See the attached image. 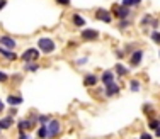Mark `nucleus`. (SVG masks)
Here are the masks:
<instances>
[{
  "mask_svg": "<svg viewBox=\"0 0 160 139\" xmlns=\"http://www.w3.org/2000/svg\"><path fill=\"white\" fill-rule=\"evenodd\" d=\"M36 44H38V49L41 53H44V54H49V53H53L56 49V43L51 37H39Z\"/></svg>",
  "mask_w": 160,
  "mask_h": 139,
  "instance_id": "f257e3e1",
  "label": "nucleus"
},
{
  "mask_svg": "<svg viewBox=\"0 0 160 139\" xmlns=\"http://www.w3.org/2000/svg\"><path fill=\"white\" fill-rule=\"evenodd\" d=\"M111 12H112V17H116V19H128V17H131L133 10H131V7H126L123 3H114Z\"/></svg>",
  "mask_w": 160,
  "mask_h": 139,
  "instance_id": "f03ea898",
  "label": "nucleus"
},
{
  "mask_svg": "<svg viewBox=\"0 0 160 139\" xmlns=\"http://www.w3.org/2000/svg\"><path fill=\"white\" fill-rule=\"evenodd\" d=\"M46 127H48V137H56V136H60L62 134V122L58 121V119H49L48 124H46Z\"/></svg>",
  "mask_w": 160,
  "mask_h": 139,
  "instance_id": "7ed1b4c3",
  "label": "nucleus"
},
{
  "mask_svg": "<svg viewBox=\"0 0 160 139\" xmlns=\"http://www.w3.org/2000/svg\"><path fill=\"white\" fill-rule=\"evenodd\" d=\"M143 54H145L143 49H138V48H136V49L129 54V66H131V68H138L143 61Z\"/></svg>",
  "mask_w": 160,
  "mask_h": 139,
  "instance_id": "20e7f679",
  "label": "nucleus"
},
{
  "mask_svg": "<svg viewBox=\"0 0 160 139\" xmlns=\"http://www.w3.org/2000/svg\"><path fill=\"white\" fill-rule=\"evenodd\" d=\"M21 59L24 63H28V61H38V59H39V49H38V48H29V49H26L21 54Z\"/></svg>",
  "mask_w": 160,
  "mask_h": 139,
  "instance_id": "39448f33",
  "label": "nucleus"
},
{
  "mask_svg": "<svg viewBox=\"0 0 160 139\" xmlns=\"http://www.w3.org/2000/svg\"><path fill=\"white\" fill-rule=\"evenodd\" d=\"M119 85L116 83V81H111V83H108V85H104V97L106 99H111V97L114 95H118L119 93Z\"/></svg>",
  "mask_w": 160,
  "mask_h": 139,
  "instance_id": "423d86ee",
  "label": "nucleus"
},
{
  "mask_svg": "<svg viewBox=\"0 0 160 139\" xmlns=\"http://www.w3.org/2000/svg\"><path fill=\"white\" fill-rule=\"evenodd\" d=\"M96 19L106 22V24H109V22H112V12L108 10V9H97L96 10Z\"/></svg>",
  "mask_w": 160,
  "mask_h": 139,
  "instance_id": "0eeeda50",
  "label": "nucleus"
},
{
  "mask_svg": "<svg viewBox=\"0 0 160 139\" xmlns=\"http://www.w3.org/2000/svg\"><path fill=\"white\" fill-rule=\"evenodd\" d=\"M0 46L7 48V49H16L17 48V41L12 36H0Z\"/></svg>",
  "mask_w": 160,
  "mask_h": 139,
  "instance_id": "6e6552de",
  "label": "nucleus"
},
{
  "mask_svg": "<svg viewBox=\"0 0 160 139\" xmlns=\"http://www.w3.org/2000/svg\"><path fill=\"white\" fill-rule=\"evenodd\" d=\"M80 37L83 41H96L99 37V31H96V29H83V31H80Z\"/></svg>",
  "mask_w": 160,
  "mask_h": 139,
  "instance_id": "1a4fd4ad",
  "label": "nucleus"
},
{
  "mask_svg": "<svg viewBox=\"0 0 160 139\" xmlns=\"http://www.w3.org/2000/svg\"><path fill=\"white\" fill-rule=\"evenodd\" d=\"M97 81H99L97 75H94V73H87L85 76H83V87H87V88L96 87V85H97Z\"/></svg>",
  "mask_w": 160,
  "mask_h": 139,
  "instance_id": "9d476101",
  "label": "nucleus"
},
{
  "mask_svg": "<svg viewBox=\"0 0 160 139\" xmlns=\"http://www.w3.org/2000/svg\"><path fill=\"white\" fill-rule=\"evenodd\" d=\"M0 54H2L7 61H16L19 58L16 53H14V49H7V48H3V46H0Z\"/></svg>",
  "mask_w": 160,
  "mask_h": 139,
  "instance_id": "9b49d317",
  "label": "nucleus"
},
{
  "mask_svg": "<svg viewBox=\"0 0 160 139\" xmlns=\"http://www.w3.org/2000/svg\"><path fill=\"white\" fill-rule=\"evenodd\" d=\"M14 115H7V117H2L0 119V131H7L14 126Z\"/></svg>",
  "mask_w": 160,
  "mask_h": 139,
  "instance_id": "f8f14e48",
  "label": "nucleus"
},
{
  "mask_svg": "<svg viewBox=\"0 0 160 139\" xmlns=\"http://www.w3.org/2000/svg\"><path fill=\"white\" fill-rule=\"evenodd\" d=\"M32 127H34V124L29 121V119H21V121L17 122L19 131H29V129H32Z\"/></svg>",
  "mask_w": 160,
  "mask_h": 139,
  "instance_id": "ddd939ff",
  "label": "nucleus"
},
{
  "mask_svg": "<svg viewBox=\"0 0 160 139\" xmlns=\"http://www.w3.org/2000/svg\"><path fill=\"white\" fill-rule=\"evenodd\" d=\"M72 22H73L75 27H83V25H85V19H83V16L82 14H77V12L72 16Z\"/></svg>",
  "mask_w": 160,
  "mask_h": 139,
  "instance_id": "4468645a",
  "label": "nucleus"
},
{
  "mask_svg": "<svg viewBox=\"0 0 160 139\" xmlns=\"http://www.w3.org/2000/svg\"><path fill=\"white\" fill-rule=\"evenodd\" d=\"M7 104H9L10 107H17V105L22 104V97L21 95H9L7 97Z\"/></svg>",
  "mask_w": 160,
  "mask_h": 139,
  "instance_id": "2eb2a0df",
  "label": "nucleus"
},
{
  "mask_svg": "<svg viewBox=\"0 0 160 139\" xmlns=\"http://www.w3.org/2000/svg\"><path fill=\"white\" fill-rule=\"evenodd\" d=\"M101 81L104 85H108V83H111V81H114V73L112 71H109V70H106L104 73H102V76H101Z\"/></svg>",
  "mask_w": 160,
  "mask_h": 139,
  "instance_id": "dca6fc26",
  "label": "nucleus"
},
{
  "mask_svg": "<svg viewBox=\"0 0 160 139\" xmlns=\"http://www.w3.org/2000/svg\"><path fill=\"white\" fill-rule=\"evenodd\" d=\"M39 70V65H38L36 61H28L24 63V71H31V73H34V71Z\"/></svg>",
  "mask_w": 160,
  "mask_h": 139,
  "instance_id": "f3484780",
  "label": "nucleus"
},
{
  "mask_svg": "<svg viewBox=\"0 0 160 139\" xmlns=\"http://www.w3.org/2000/svg\"><path fill=\"white\" fill-rule=\"evenodd\" d=\"M133 25V21L131 19H119V25H118V27H119V31H124V29H128V27H131Z\"/></svg>",
  "mask_w": 160,
  "mask_h": 139,
  "instance_id": "a211bd4d",
  "label": "nucleus"
},
{
  "mask_svg": "<svg viewBox=\"0 0 160 139\" xmlns=\"http://www.w3.org/2000/svg\"><path fill=\"white\" fill-rule=\"evenodd\" d=\"M114 70H116V73L119 75V76H126V75L129 73V70L124 65H121V63H118V65L114 66Z\"/></svg>",
  "mask_w": 160,
  "mask_h": 139,
  "instance_id": "6ab92c4d",
  "label": "nucleus"
},
{
  "mask_svg": "<svg viewBox=\"0 0 160 139\" xmlns=\"http://www.w3.org/2000/svg\"><path fill=\"white\" fill-rule=\"evenodd\" d=\"M36 136L38 137H48V127H46V124H41L39 129L36 131Z\"/></svg>",
  "mask_w": 160,
  "mask_h": 139,
  "instance_id": "aec40b11",
  "label": "nucleus"
},
{
  "mask_svg": "<svg viewBox=\"0 0 160 139\" xmlns=\"http://www.w3.org/2000/svg\"><path fill=\"white\" fill-rule=\"evenodd\" d=\"M152 21H153V16L152 14H145V16L142 17V21H140V25H150L152 24Z\"/></svg>",
  "mask_w": 160,
  "mask_h": 139,
  "instance_id": "412c9836",
  "label": "nucleus"
},
{
  "mask_svg": "<svg viewBox=\"0 0 160 139\" xmlns=\"http://www.w3.org/2000/svg\"><path fill=\"white\" fill-rule=\"evenodd\" d=\"M140 88H142V81L140 80H131L129 81V90H131V92H140Z\"/></svg>",
  "mask_w": 160,
  "mask_h": 139,
  "instance_id": "4be33fe9",
  "label": "nucleus"
},
{
  "mask_svg": "<svg viewBox=\"0 0 160 139\" xmlns=\"http://www.w3.org/2000/svg\"><path fill=\"white\" fill-rule=\"evenodd\" d=\"M150 39L153 41L155 44H160V31L158 29H153V31L150 32Z\"/></svg>",
  "mask_w": 160,
  "mask_h": 139,
  "instance_id": "5701e85b",
  "label": "nucleus"
},
{
  "mask_svg": "<svg viewBox=\"0 0 160 139\" xmlns=\"http://www.w3.org/2000/svg\"><path fill=\"white\" fill-rule=\"evenodd\" d=\"M121 3H123V5H126V7H138L140 3H142V0H121Z\"/></svg>",
  "mask_w": 160,
  "mask_h": 139,
  "instance_id": "b1692460",
  "label": "nucleus"
},
{
  "mask_svg": "<svg viewBox=\"0 0 160 139\" xmlns=\"http://www.w3.org/2000/svg\"><path fill=\"white\" fill-rule=\"evenodd\" d=\"M158 126H160V119H150V121H148V129L155 131Z\"/></svg>",
  "mask_w": 160,
  "mask_h": 139,
  "instance_id": "393cba45",
  "label": "nucleus"
},
{
  "mask_svg": "<svg viewBox=\"0 0 160 139\" xmlns=\"http://www.w3.org/2000/svg\"><path fill=\"white\" fill-rule=\"evenodd\" d=\"M143 112H145L147 115H152V114H153V107H152L150 104H145V105H143Z\"/></svg>",
  "mask_w": 160,
  "mask_h": 139,
  "instance_id": "a878e982",
  "label": "nucleus"
},
{
  "mask_svg": "<svg viewBox=\"0 0 160 139\" xmlns=\"http://www.w3.org/2000/svg\"><path fill=\"white\" fill-rule=\"evenodd\" d=\"M10 80V76L7 73H3L2 70H0V83H7V81Z\"/></svg>",
  "mask_w": 160,
  "mask_h": 139,
  "instance_id": "bb28decb",
  "label": "nucleus"
},
{
  "mask_svg": "<svg viewBox=\"0 0 160 139\" xmlns=\"http://www.w3.org/2000/svg\"><path fill=\"white\" fill-rule=\"evenodd\" d=\"M135 49H136V48L133 46V43H128L126 46H124V53H128V54H131V53L135 51Z\"/></svg>",
  "mask_w": 160,
  "mask_h": 139,
  "instance_id": "cd10ccee",
  "label": "nucleus"
},
{
  "mask_svg": "<svg viewBox=\"0 0 160 139\" xmlns=\"http://www.w3.org/2000/svg\"><path fill=\"white\" fill-rule=\"evenodd\" d=\"M114 54H116V58L123 59L124 56H126V53H124V49H116V51H114Z\"/></svg>",
  "mask_w": 160,
  "mask_h": 139,
  "instance_id": "c85d7f7f",
  "label": "nucleus"
},
{
  "mask_svg": "<svg viewBox=\"0 0 160 139\" xmlns=\"http://www.w3.org/2000/svg\"><path fill=\"white\" fill-rule=\"evenodd\" d=\"M55 2L58 3V5H62V7H68V5H70L72 0H55Z\"/></svg>",
  "mask_w": 160,
  "mask_h": 139,
  "instance_id": "c756f323",
  "label": "nucleus"
},
{
  "mask_svg": "<svg viewBox=\"0 0 160 139\" xmlns=\"http://www.w3.org/2000/svg\"><path fill=\"white\" fill-rule=\"evenodd\" d=\"M49 115H39V124H48V121H49Z\"/></svg>",
  "mask_w": 160,
  "mask_h": 139,
  "instance_id": "7c9ffc66",
  "label": "nucleus"
},
{
  "mask_svg": "<svg viewBox=\"0 0 160 139\" xmlns=\"http://www.w3.org/2000/svg\"><path fill=\"white\" fill-rule=\"evenodd\" d=\"M158 24H160V21H158V19H155V17H153V21H152L150 27H152V29H157V27H158Z\"/></svg>",
  "mask_w": 160,
  "mask_h": 139,
  "instance_id": "2f4dec72",
  "label": "nucleus"
},
{
  "mask_svg": "<svg viewBox=\"0 0 160 139\" xmlns=\"http://www.w3.org/2000/svg\"><path fill=\"white\" fill-rule=\"evenodd\" d=\"M19 137L21 139H29V134L24 132V131H19Z\"/></svg>",
  "mask_w": 160,
  "mask_h": 139,
  "instance_id": "473e14b6",
  "label": "nucleus"
},
{
  "mask_svg": "<svg viewBox=\"0 0 160 139\" xmlns=\"http://www.w3.org/2000/svg\"><path fill=\"white\" fill-rule=\"evenodd\" d=\"M87 61H89V59H87V58H82V59H77V65L80 66V65H85V63Z\"/></svg>",
  "mask_w": 160,
  "mask_h": 139,
  "instance_id": "72a5a7b5",
  "label": "nucleus"
},
{
  "mask_svg": "<svg viewBox=\"0 0 160 139\" xmlns=\"http://www.w3.org/2000/svg\"><path fill=\"white\" fill-rule=\"evenodd\" d=\"M140 136H142L143 139H150L152 136H150V134H148V132H142V134H140Z\"/></svg>",
  "mask_w": 160,
  "mask_h": 139,
  "instance_id": "f704fd0d",
  "label": "nucleus"
},
{
  "mask_svg": "<svg viewBox=\"0 0 160 139\" xmlns=\"http://www.w3.org/2000/svg\"><path fill=\"white\" fill-rule=\"evenodd\" d=\"M5 5H7V0H0V10H2Z\"/></svg>",
  "mask_w": 160,
  "mask_h": 139,
  "instance_id": "c9c22d12",
  "label": "nucleus"
},
{
  "mask_svg": "<svg viewBox=\"0 0 160 139\" xmlns=\"http://www.w3.org/2000/svg\"><path fill=\"white\" fill-rule=\"evenodd\" d=\"M16 114H17V109L12 107V109H10V115H16Z\"/></svg>",
  "mask_w": 160,
  "mask_h": 139,
  "instance_id": "e433bc0d",
  "label": "nucleus"
},
{
  "mask_svg": "<svg viewBox=\"0 0 160 139\" xmlns=\"http://www.w3.org/2000/svg\"><path fill=\"white\" fill-rule=\"evenodd\" d=\"M155 136H157V137H160V126L157 127V129H155Z\"/></svg>",
  "mask_w": 160,
  "mask_h": 139,
  "instance_id": "4c0bfd02",
  "label": "nucleus"
},
{
  "mask_svg": "<svg viewBox=\"0 0 160 139\" xmlns=\"http://www.w3.org/2000/svg\"><path fill=\"white\" fill-rule=\"evenodd\" d=\"M3 109H5V105H3V102L0 100V112H3Z\"/></svg>",
  "mask_w": 160,
  "mask_h": 139,
  "instance_id": "58836bf2",
  "label": "nucleus"
},
{
  "mask_svg": "<svg viewBox=\"0 0 160 139\" xmlns=\"http://www.w3.org/2000/svg\"><path fill=\"white\" fill-rule=\"evenodd\" d=\"M158 56H160V53H158Z\"/></svg>",
  "mask_w": 160,
  "mask_h": 139,
  "instance_id": "ea45409f",
  "label": "nucleus"
}]
</instances>
